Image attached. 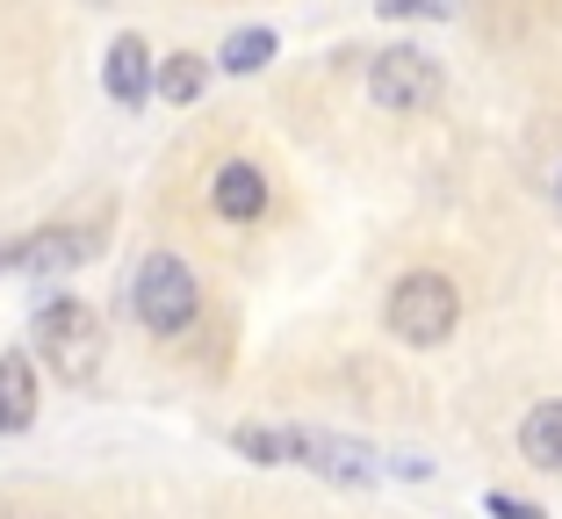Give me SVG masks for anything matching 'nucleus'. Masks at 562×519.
<instances>
[{"mask_svg": "<svg viewBox=\"0 0 562 519\" xmlns=\"http://www.w3.org/2000/svg\"><path fill=\"white\" fill-rule=\"evenodd\" d=\"M555 195H562V181H555Z\"/></svg>", "mask_w": 562, "mask_h": 519, "instance_id": "dca6fc26", "label": "nucleus"}, {"mask_svg": "<svg viewBox=\"0 0 562 519\" xmlns=\"http://www.w3.org/2000/svg\"><path fill=\"white\" fill-rule=\"evenodd\" d=\"M36 353H44L50 369L66 375V383H87L94 375V361H101V325H94V311L87 303H44L36 311Z\"/></svg>", "mask_w": 562, "mask_h": 519, "instance_id": "7ed1b4c3", "label": "nucleus"}, {"mask_svg": "<svg viewBox=\"0 0 562 519\" xmlns=\"http://www.w3.org/2000/svg\"><path fill=\"white\" fill-rule=\"evenodd\" d=\"M296 462L331 476V484H368L375 476V454L353 448V440H331V433H296Z\"/></svg>", "mask_w": 562, "mask_h": 519, "instance_id": "39448f33", "label": "nucleus"}, {"mask_svg": "<svg viewBox=\"0 0 562 519\" xmlns=\"http://www.w3.org/2000/svg\"><path fill=\"white\" fill-rule=\"evenodd\" d=\"M30 419H36V369L22 353H0V426L22 433Z\"/></svg>", "mask_w": 562, "mask_h": 519, "instance_id": "1a4fd4ad", "label": "nucleus"}, {"mask_svg": "<svg viewBox=\"0 0 562 519\" xmlns=\"http://www.w3.org/2000/svg\"><path fill=\"white\" fill-rule=\"evenodd\" d=\"M454 318H462V296H454L447 274H404V282L390 289V332H397L404 347H440V339L454 332Z\"/></svg>", "mask_w": 562, "mask_h": 519, "instance_id": "f03ea898", "label": "nucleus"}, {"mask_svg": "<svg viewBox=\"0 0 562 519\" xmlns=\"http://www.w3.org/2000/svg\"><path fill=\"white\" fill-rule=\"evenodd\" d=\"M440 58H426V50L397 44L382 50L375 66H368V94H375V109H390V116H418V109H432L440 101Z\"/></svg>", "mask_w": 562, "mask_h": 519, "instance_id": "20e7f679", "label": "nucleus"}, {"mask_svg": "<svg viewBox=\"0 0 562 519\" xmlns=\"http://www.w3.org/2000/svg\"><path fill=\"white\" fill-rule=\"evenodd\" d=\"M267 58H274V30H238L224 44V72H260Z\"/></svg>", "mask_w": 562, "mask_h": 519, "instance_id": "f8f14e48", "label": "nucleus"}, {"mask_svg": "<svg viewBox=\"0 0 562 519\" xmlns=\"http://www.w3.org/2000/svg\"><path fill=\"white\" fill-rule=\"evenodd\" d=\"M382 15H390V22H412V15L447 22V15H454V0H382Z\"/></svg>", "mask_w": 562, "mask_h": 519, "instance_id": "ddd939ff", "label": "nucleus"}, {"mask_svg": "<svg viewBox=\"0 0 562 519\" xmlns=\"http://www.w3.org/2000/svg\"><path fill=\"white\" fill-rule=\"evenodd\" d=\"M131 311L151 332H188L195 311H202V289H195V274H188V260L151 252L145 268H137V282H131Z\"/></svg>", "mask_w": 562, "mask_h": 519, "instance_id": "f257e3e1", "label": "nucleus"}, {"mask_svg": "<svg viewBox=\"0 0 562 519\" xmlns=\"http://www.w3.org/2000/svg\"><path fill=\"white\" fill-rule=\"evenodd\" d=\"M491 512H497V519H548L541 505H527V498H505V490H491Z\"/></svg>", "mask_w": 562, "mask_h": 519, "instance_id": "4468645a", "label": "nucleus"}, {"mask_svg": "<svg viewBox=\"0 0 562 519\" xmlns=\"http://www.w3.org/2000/svg\"><path fill=\"white\" fill-rule=\"evenodd\" d=\"M210 202H216V217H224V224H252L267 210V173L252 167V159H232V167H216Z\"/></svg>", "mask_w": 562, "mask_h": 519, "instance_id": "423d86ee", "label": "nucleus"}, {"mask_svg": "<svg viewBox=\"0 0 562 519\" xmlns=\"http://www.w3.org/2000/svg\"><path fill=\"white\" fill-rule=\"evenodd\" d=\"M80 260H87V238H72V232H44L30 246H15V268H30V274H58V268H80Z\"/></svg>", "mask_w": 562, "mask_h": 519, "instance_id": "9d476101", "label": "nucleus"}, {"mask_svg": "<svg viewBox=\"0 0 562 519\" xmlns=\"http://www.w3.org/2000/svg\"><path fill=\"white\" fill-rule=\"evenodd\" d=\"M101 87H109V101H123V109H137V101L151 94V50H145V36H116V44H109Z\"/></svg>", "mask_w": 562, "mask_h": 519, "instance_id": "0eeeda50", "label": "nucleus"}, {"mask_svg": "<svg viewBox=\"0 0 562 519\" xmlns=\"http://www.w3.org/2000/svg\"><path fill=\"white\" fill-rule=\"evenodd\" d=\"M519 454H527L533 470H548V476H562V397H548V404H533L527 419H519Z\"/></svg>", "mask_w": 562, "mask_h": 519, "instance_id": "6e6552de", "label": "nucleus"}, {"mask_svg": "<svg viewBox=\"0 0 562 519\" xmlns=\"http://www.w3.org/2000/svg\"><path fill=\"white\" fill-rule=\"evenodd\" d=\"M0 268H15V246H8V252H0Z\"/></svg>", "mask_w": 562, "mask_h": 519, "instance_id": "2eb2a0df", "label": "nucleus"}, {"mask_svg": "<svg viewBox=\"0 0 562 519\" xmlns=\"http://www.w3.org/2000/svg\"><path fill=\"white\" fill-rule=\"evenodd\" d=\"M202 87H210V66H202L195 50H181V58H166V66H159V94L173 101V109L202 101Z\"/></svg>", "mask_w": 562, "mask_h": 519, "instance_id": "9b49d317", "label": "nucleus"}]
</instances>
